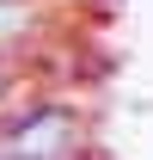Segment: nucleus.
Wrapping results in <instances>:
<instances>
[{
    "label": "nucleus",
    "instance_id": "f257e3e1",
    "mask_svg": "<svg viewBox=\"0 0 153 160\" xmlns=\"http://www.w3.org/2000/svg\"><path fill=\"white\" fill-rule=\"evenodd\" d=\"M67 148H74V117L55 111V105L0 129V160H61Z\"/></svg>",
    "mask_w": 153,
    "mask_h": 160
}]
</instances>
